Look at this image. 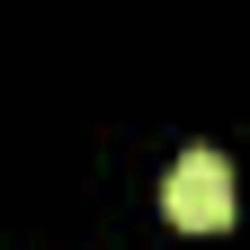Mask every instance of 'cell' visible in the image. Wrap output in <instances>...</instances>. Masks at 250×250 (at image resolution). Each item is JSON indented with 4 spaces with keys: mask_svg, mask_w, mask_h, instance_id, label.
<instances>
[{
    "mask_svg": "<svg viewBox=\"0 0 250 250\" xmlns=\"http://www.w3.org/2000/svg\"><path fill=\"white\" fill-rule=\"evenodd\" d=\"M161 206L179 232H224L232 224V161L224 152H179V170L161 179Z\"/></svg>",
    "mask_w": 250,
    "mask_h": 250,
    "instance_id": "6da1fadb",
    "label": "cell"
}]
</instances>
